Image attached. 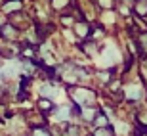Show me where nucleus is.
Listing matches in <instances>:
<instances>
[{
    "mask_svg": "<svg viewBox=\"0 0 147 136\" xmlns=\"http://www.w3.org/2000/svg\"><path fill=\"white\" fill-rule=\"evenodd\" d=\"M145 12H147V0H143L142 4H138V14L140 16H145Z\"/></svg>",
    "mask_w": 147,
    "mask_h": 136,
    "instance_id": "f257e3e1",
    "label": "nucleus"
},
{
    "mask_svg": "<svg viewBox=\"0 0 147 136\" xmlns=\"http://www.w3.org/2000/svg\"><path fill=\"white\" fill-rule=\"evenodd\" d=\"M96 136H111V129H99Z\"/></svg>",
    "mask_w": 147,
    "mask_h": 136,
    "instance_id": "f03ea898",
    "label": "nucleus"
},
{
    "mask_svg": "<svg viewBox=\"0 0 147 136\" xmlns=\"http://www.w3.org/2000/svg\"><path fill=\"white\" fill-rule=\"evenodd\" d=\"M40 107L42 109H52V103L50 102H40Z\"/></svg>",
    "mask_w": 147,
    "mask_h": 136,
    "instance_id": "7ed1b4c3",
    "label": "nucleus"
},
{
    "mask_svg": "<svg viewBox=\"0 0 147 136\" xmlns=\"http://www.w3.org/2000/svg\"><path fill=\"white\" fill-rule=\"evenodd\" d=\"M142 46L147 48V35H142Z\"/></svg>",
    "mask_w": 147,
    "mask_h": 136,
    "instance_id": "20e7f679",
    "label": "nucleus"
}]
</instances>
